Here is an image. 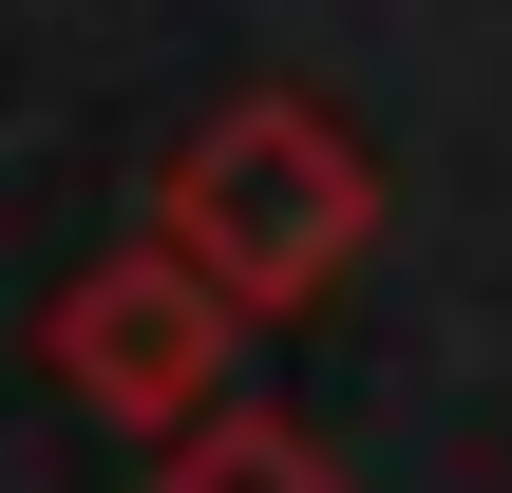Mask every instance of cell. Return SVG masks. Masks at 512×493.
I'll return each mask as SVG.
<instances>
[{"mask_svg":"<svg viewBox=\"0 0 512 493\" xmlns=\"http://www.w3.org/2000/svg\"><path fill=\"white\" fill-rule=\"evenodd\" d=\"M152 493H342V475H323L285 418H209V437H171V475H152Z\"/></svg>","mask_w":512,"mask_h":493,"instance_id":"3","label":"cell"},{"mask_svg":"<svg viewBox=\"0 0 512 493\" xmlns=\"http://www.w3.org/2000/svg\"><path fill=\"white\" fill-rule=\"evenodd\" d=\"M361 228H380V171H361V133H342L323 95H228V114L171 152V190H152V247H171L228 323L323 304V285L361 266Z\"/></svg>","mask_w":512,"mask_h":493,"instance_id":"1","label":"cell"},{"mask_svg":"<svg viewBox=\"0 0 512 493\" xmlns=\"http://www.w3.org/2000/svg\"><path fill=\"white\" fill-rule=\"evenodd\" d=\"M228 342H247V323H228L171 247L76 266V285H57V323H38V361H57L114 437H209V418H228Z\"/></svg>","mask_w":512,"mask_h":493,"instance_id":"2","label":"cell"}]
</instances>
